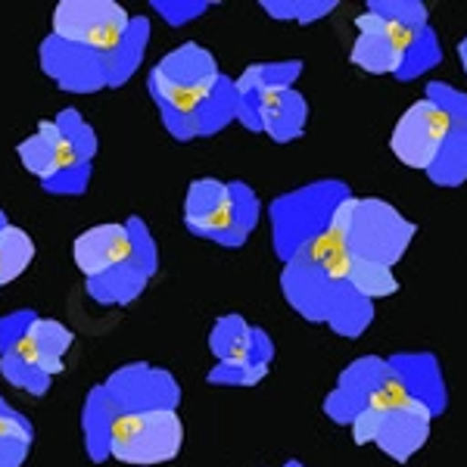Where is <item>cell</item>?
Wrapping results in <instances>:
<instances>
[{"instance_id":"obj_12","label":"cell","mask_w":467,"mask_h":467,"mask_svg":"<svg viewBox=\"0 0 467 467\" xmlns=\"http://www.w3.org/2000/svg\"><path fill=\"white\" fill-rule=\"evenodd\" d=\"M107 396L119 414H138V411H153V409H178V380L169 371H160L153 365H125L116 374H109V380L103 383Z\"/></svg>"},{"instance_id":"obj_19","label":"cell","mask_w":467,"mask_h":467,"mask_svg":"<svg viewBox=\"0 0 467 467\" xmlns=\"http://www.w3.org/2000/svg\"><path fill=\"white\" fill-rule=\"evenodd\" d=\"M32 259H35L32 237L22 228H16V224H6L0 231V287L16 281L19 275H26Z\"/></svg>"},{"instance_id":"obj_3","label":"cell","mask_w":467,"mask_h":467,"mask_svg":"<svg viewBox=\"0 0 467 467\" xmlns=\"http://www.w3.org/2000/svg\"><path fill=\"white\" fill-rule=\"evenodd\" d=\"M431 418L433 409L405 387L393 368L387 383L368 399V405L352 420V433L358 446L378 442L396 462H409L431 436Z\"/></svg>"},{"instance_id":"obj_22","label":"cell","mask_w":467,"mask_h":467,"mask_svg":"<svg viewBox=\"0 0 467 467\" xmlns=\"http://www.w3.org/2000/svg\"><path fill=\"white\" fill-rule=\"evenodd\" d=\"M262 6H265L271 16H277V19H293V16H296V19H315L318 13L334 10V4H321V6H318V4H312V6H308L312 13H293L287 4H262ZM296 10H299V6H296Z\"/></svg>"},{"instance_id":"obj_6","label":"cell","mask_w":467,"mask_h":467,"mask_svg":"<svg viewBox=\"0 0 467 467\" xmlns=\"http://www.w3.org/2000/svg\"><path fill=\"white\" fill-rule=\"evenodd\" d=\"M184 427L175 409H153L138 414H119L109 436V458L122 464H162L181 451Z\"/></svg>"},{"instance_id":"obj_7","label":"cell","mask_w":467,"mask_h":467,"mask_svg":"<svg viewBox=\"0 0 467 467\" xmlns=\"http://www.w3.org/2000/svg\"><path fill=\"white\" fill-rule=\"evenodd\" d=\"M358 41L352 47V63L374 75L405 72L411 50L427 35L424 16H389V13H365L356 19Z\"/></svg>"},{"instance_id":"obj_13","label":"cell","mask_w":467,"mask_h":467,"mask_svg":"<svg viewBox=\"0 0 467 467\" xmlns=\"http://www.w3.org/2000/svg\"><path fill=\"white\" fill-rule=\"evenodd\" d=\"M41 69L72 94H94L109 88V63L103 54L50 35L41 44Z\"/></svg>"},{"instance_id":"obj_14","label":"cell","mask_w":467,"mask_h":467,"mask_svg":"<svg viewBox=\"0 0 467 467\" xmlns=\"http://www.w3.org/2000/svg\"><path fill=\"white\" fill-rule=\"evenodd\" d=\"M75 253V265L81 268V275L88 281L107 275V271L119 268L122 262H128L134 255V231L131 224H97L78 234L72 246Z\"/></svg>"},{"instance_id":"obj_2","label":"cell","mask_w":467,"mask_h":467,"mask_svg":"<svg viewBox=\"0 0 467 467\" xmlns=\"http://www.w3.org/2000/svg\"><path fill=\"white\" fill-rule=\"evenodd\" d=\"M224 75L213 54L200 44H181L150 72V97L162 112V122L178 140L197 138V119L213 100Z\"/></svg>"},{"instance_id":"obj_8","label":"cell","mask_w":467,"mask_h":467,"mask_svg":"<svg viewBox=\"0 0 467 467\" xmlns=\"http://www.w3.org/2000/svg\"><path fill=\"white\" fill-rule=\"evenodd\" d=\"M442 88V100L436 97H424V100L411 103L405 109V116L399 119L393 128V138H389V150L399 156V162L409 165V169H424L431 171L440 162L442 150H446L451 128H455V116H451L446 85Z\"/></svg>"},{"instance_id":"obj_9","label":"cell","mask_w":467,"mask_h":467,"mask_svg":"<svg viewBox=\"0 0 467 467\" xmlns=\"http://www.w3.org/2000/svg\"><path fill=\"white\" fill-rule=\"evenodd\" d=\"M131 19L125 6L112 0H63L54 10V35L109 57L125 41Z\"/></svg>"},{"instance_id":"obj_1","label":"cell","mask_w":467,"mask_h":467,"mask_svg":"<svg viewBox=\"0 0 467 467\" xmlns=\"http://www.w3.org/2000/svg\"><path fill=\"white\" fill-rule=\"evenodd\" d=\"M22 165L54 197H78L88 191L97 156V134L78 109H59L57 119L37 125L32 138L16 147Z\"/></svg>"},{"instance_id":"obj_11","label":"cell","mask_w":467,"mask_h":467,"mask_svg":"<svg viewBox=\"0 0 467 467\" xmlns=\"http://www.w3.org/2000/svg\"><path fill=\"white\" fill-rule=\"evenodd\" d=\"M128 224L134 231V255L119 268L88 281V296L100 306H128L131 299H138L144 293L147 281L153 277L156 262H160L147 224L140 218H128Z\"/></svg>"},{"instance_id":"obj_15","label":"cell","mask_w":467,"mask_h":467,"mask_svg":"<svg viewBox=\"0 0 467 467\" xmlns=\"http://www.w3.org/2000/svg\"><path fill=\"white\" fill-rule=\"evenodd\" d=\"M393 374V365L380 358H361L358 365H352L349 371L340 378V389L327 399V411L334 420H356L358 411L368 405L378 389L387 383V378Z\"/></svg>"},{"instance_id":"obj_21","label":"cell","mask_w":467,"mask_h":467,"mask_svg":"<svg viewBox=\"0 0 467 467\" xmlns=\"http://www.w3.org/2000/svg\"><path fill=\"white\" fill-rule=\"evenodd\" d=\"M153 10H160L171 26H184L187 19L200 16V10H206V4H165V0H153Z\"/></svg>"},{"instance_id":"obj_23","label":"cell","mask_w":467,"mask_h":467,"mask_svg":"<svg viewBox=\"0 0 467 467\" xmlns=\"http://www.w3.org/2000/svg\"><path fill=\"white\" fill-rule=\"evenodd\" d=\"M458 54H462V63H464V72H467V37L462 41V47H458Z\"/></svg>"},{"instance_id":"obj_17","label":"cell","mask_w":467,"mask_h":467,"mask_svg":"<svg viewBox=\"0 0 467 467\" xmlns=\"http://www.w3.org/2000/svg\"><path fill=\"white\" fill-rule=\"evenodd\" d=\"M35 427L26 414H19L0 396V467H22L32 449Z\"/></svg>"},{"instance_id":"obj_4","label":"cell","mask_w":467,"mask_h":467,"mask_svg":"<svg viewBox=\"0 0 467 467\" xmlns=\"http://www.w3.org/2000/svg\"><path fill=\"white\" fill-rule=\"evenodd\" d=\"M259 218V202L246 184H224L215 178H200L191 184L184 200V224L202 240L222 246L246 244Z\"/></svg>"},{"instance_id":"obj_24","label":"cell","mask_w":467,"mask_h":467,"mask_svg":"<svg viewBox=\"0 0 467 467\" xmlns=\"http://www.w3.org/2000/svg\"><path fill=\"white\" fill-rule=\"evenodd\" d=\"M6 224H10V222H6V215H4V209H0V231H4V228H6Z\"/></svg>"},{"instance_id":"obj_16","label":"cell","mask_w":467,"mask_h":467,"mask_svg":"<svg viewBox=\"0 0 467 467\" xmlns=\"http://www.w3.org/2000/svg\"><path fill=\"white\" fill-rule=\"evenodd\" d=\"M116 418H119V409L112 405L103 383L90 389L85 399V411H81V433H85V451L94 464L109 458V436H112Z\"/></svg>"},{"instance_id":"obj_18","label":"cell","mask_w":467,"mask_h":467,"mask_svg":"<svg viewBox=\"0 0 467 467\" xmlns=\"http://www.w3.org/2000/svg\"><path fill=\"white\" fill-rule=\"evenodd\" d=\"M147 37H150V22L144 16H134L131 28H128L125 41L107 57L109 63V88H119L138 72L140 59L147 54Z\"/></svg>"},{"instance_id":"obj_10","label":"cell","mask_w":467,"mask_h":467,"mask_svg":"<svg viewBox=\"0 0 467 467\" xmlns=\"http://www.w3.org/2000/svg\"><path fill=\"white\" fill-rule=\"evenodd\" d=\"M35 321L37 312L19 308L0 318V374L6 383L28 396H44L50 389V374L44 368L35 346Z\"/></svg>"},{"instance_id":"obj_20","label":"cell","mask_w":467,"mask_h":467,"mask_svg":"<svg viewBox=\"0 0 467 467\" xmlns=\"http://www.w3.org/2000/svg\"><path fill=\"white\" fill-rule=\"evenodd\" d=\"M35 346H37V356H41L44 368H47V374L57 378L66 368V352H69V346H72V330L54 318H41V315H37Z\"/></svg>"},{"instance_id":"obj_5","label":"cell","mask_w":467,"mask_h":467,"mask_svg":"<svg viewBox=\"0 0 467 467\" xmlns=\"http://www.w3.org/2000/svg\"><path fill=\"white\" fill-rule=\"evenodd\" d=\"M330 224L346 234L352 259L371 262V265L383 268L396 265L414 234V224L405 222L393 206H387L380 200L356 197H343L337 202Z\"/></svg>"}]
</instances>
